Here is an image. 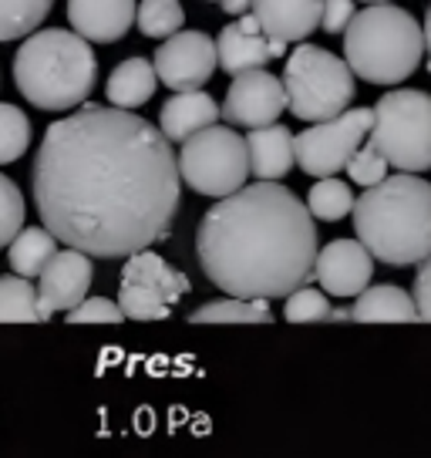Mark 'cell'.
Masks as SVG:
<instances>
[{"label":"cell","mask_w":431,"mask_h":458,"mask_svg":"<svg viewBox=\"0 0 431 458\" xmlns=\"http://www.w3.org/2000/svg\"><path fill=\"white\" fill-rule=\"evenodd\" d=\"M30 182L41 226L98 259L165 240L182 196L173 142L115 105H85L55 122Z\"/></svg>","instance_id":"6da1fadb"},{"label":"cell","mask_w":431,"mask_h":458,"mask_svg":"<svg viewBox=\"0 0 431 458\" xmlns=\"http://www.w3.org/2000/svg\"><path fill=\"white\" fill-rule=\"evenodd\" d=\"M317 250L307 202L276 179L223 196L196 233V257L209 284L243 301H280L310 284Z\"/></svg>","instance_id":"7a4b0ae2"},{"label":"cell","mask_w":431,"mask_h":458,"mask_svg":"<svg viewBox=\"0 0 431 458\" xmlns=\"http://www.w3.org/2000/svg\"><path fill=\"white\" fill-rule=\"evenodd\" d=\"M358 240L388 267H415L431 257V182L418 172L385 175L351 206Z\"/></svg>","instance_id":"3957f363"},{"label":"cell","mask_w":431,"mask_h":458,"mask_svg":"<svg viewBox=\"0 0 431 458\" xmlns=\"http://www.w3.org/2000/svg\"><path fill=\"white\" fill-rule=\"evenodd\" d=\"M17 91L41 112H68L95 91L98 61L91 41L61 28L30 30L14 55Z\"/></svg>","instance_id":"277c9868"},{"label":"cell","mask_w":431,"mask_h":458,"mask_svg":"<svg viewBox=\"0 0 431 458\" xmlns=\"http://www.w3.org/2000/svg\"><path fill=\"white\" fill-rule=\"evenodd\" d=\"M425 34L415 17L394 4H368L344 28L347 68L371 85H401L418 72Z\"/></svg>","instance_id":"5b68a950"},{"label":"cell","mask_w":431,"mask_h":458,"mask_svg":"<svg viewBox=\"0 0 431 458\" xmlns=\"http://www.w3.org/2000/svg\"><path fill=\"white\" fill-rule=\"evenodd\" d=\"M283 95H287V108L300 122H327L351 108L354 72L347 68L344 57L331 55L317 44H297V51L287 57Z\"/></svg>","instance_id":"8992f818"},{"label":"cell","mask_w":431,"mask_h":458,"mask_svg":"<svg viewBox=\"0 0 431 458\" xmlns=\"http://www.w3.org/2000/svg\"><path fill=\"white\" fill-rule=\"evenodd\" d=\"M371 145L401 172L431 169V95L404 88L381 95L368 131Z\"/></svg>","instance_id":"52a82bcc"},{"label":"cell","mask_w":431,"mask_h":458,"mask_svg":"<svg viewBox=\"0 0 431 458\" xmlns=\"http://www.w3.org/2000/svg\"><path fill=\"white\" fill-rule=\"evenodd\" d=\"M179 179L192 192L223 199L246 186L249 179V156H246V139L230 125H206L192 131L186 142H179Z\"/></svg>","instance_id":"ba28073f"},{"label":"cell","mask_w":431,"mask_h":458,"mask_svg":"<svg viewBox=\"0 0 431 458\" xmlns=\"http://www.w3.org/2000/svg\"><path fill=\"white\" fill-rule=\"evenodd\" d=\"M189 293V276L156 257L148 246L129 253L118 284V307L131 320H165Z\"/></svg>","instance_id":"9c48e42d"},{"label":"cell","mask_w":431,"mask_h":458,"mask_svg":"<svg viewBox=\"0 0 431 458\" xmlns=\"http://www.w3.org/2000/svg\"><path fill=\"white\" fill-rule=\"evenodd\" d=\"M374 122V108H351L327 118V122H314L307 131L293 139V162L300 165L307 175H337L347 165V158L354 156Z\"/></svg>","instance_id":"30bf717a"},{"label":"cell","mask_w":431,"mask_h":458,"mask_svg":"<svg viewBox=\"0 0 431 458\" xmlns=\"http://www.w3.org/2000/svg\"><path fill=\"white\" fill-rule=\"evenodd\" d=\"M156 78L173 91L202 88L216 74V41L202 30H175L156 51Z\"/></svg>","instance_id":"8fae6325"},{"label":"cell","mask_w":431,"mask_h":458,"mask_svg":"<svg viewBox=\"0 0 431 458\" xmlns=\"http://www.w3.org/2000/svg\"><path fill=\"white\" fill-rule=\"evenodd\" d=\"M287 112V95H283V81L276 74L253 68V72L232 74V85L226 91V101L219 108V118L230 125H243V129H259L280 122V114Z\"/></svg>","instance_id":"7c38bea8"},{"label":"cell","mask_w":431,"mask_h":458,"mask_svg":"<svg viewBox=\"0 0 431 458\" xmlns=\"http://www.w3.org/2000/svg\"><path fill=\"white\" fill-rule=\"evenodd\" d=\"M91 257L81 250H58L55 257L44 263V270L38 273V317L47 320L58 310H72L74 303H81L88 297L91 286Z\"/></svg>","instance_id":"4fadbf2b"},{"label":"cell","mask_w":431,"mask_h":458,"mask_svg":"<svg viewBox=\"0 0 431 458\" xmlns=\"http://www.w3.org/2000/svg\"><path fill=\"white\" fill-rule=\"evenodd\" d=\"M283 55H287V41L266 38L249 11L219 30V41H216V68H223L226 74L266 68L274 57Z\"/></svg>","instance_id":"5bb4252c"},{"label":"cell","mask_w":431,"mask_h":458,"mask_svg":"<svg viewBox=\"0 0 431 458\" xmlns=\"http://www.w3.org/2000/svg\"><path fill=\"white\" fill-rule=\"evenodd\" d=\"M374 276V257L360 240H334L314 257V280L331 297H358Z\"/></svg>","instance_id":"9a60e30c"},{"label":"cell","mask_w":431,"mask_h":458,"mask_svg":"<svg viewBox=\"0 0 431 458\" xmlns=\"http://www.w3.org/2000/svg\"><path fill=\"white\" fill-rule=\"evenodd\" d=\"M68 21L85 41L115 44L135 24V0H68Z\"/></svg>","instance_id":"2e32d148"},{"label":"cell","mask_w":431,"mask_h":458,"mask_svg":"<svg viewBox=\"0 0 431 458\" xmlns=\"http://www.w3.org/2000/svg\"><path fill=\"white\" fill-rule=\"evenodd\" d=\"M324 0H253L249 14L257 17L259 30L276 41H307L320 28Z\"/></svg>","instance_id":"e0dca14e"},{"label":"cell","mask_w":431,"mask_h":458,"mask_svg":"<svg viewBox=\"0 0 431 458\" xmlns=\"http://www.w3.org/2000/svg\"><path fill=\"white\" fill-rule=\"evenodd\" d=\"M213 122H219V105L202 88L175 91L173 98L162 105V112H158V131L169 142H186L192 131L206 129Z\"/></svg>","instance_id":"ac0fdd59"},{"label":"cell","mask_w":431,"mask_h":458,"mask_svg":"<svg viewBox=\"0 0 431 458\" xmlns=\"http://www.w3.org/2000/svg\"><path fill=\"white\" fill-rule=\"evenodd\" d=\"M246 156H249V175L257 179H283L293 162V135L287 125H259L246 135Z\"/></svg>","instance_id":"d6986e66"},{"label":"cell","mask_w":431,"mask_h":458,"mask_svg":"<svg viewBox=\"0 0 431 458\" xmlns=\"http://www.w3.org/2000/svg\"><path fill=\"white\" fill-rule=\"evenodd\" d=\"M351 320L358 324H415L418 310L415 301L394 284L364 286L358 293V303L351 310Z\"/></svg>","instance_id":"ffe728a7"},{"label":"cell","mask_w":431,"mask_h":458,"mask_svg":"<svg viewBox=\"0 0 431 458\" xmlns=\"http://www.w3.org/2000/svg\"><path fill=\"white\" fill-rule=\"evenodd\" d=\"M156 85H158V78H156L152 61L129 57V61H122L115 72H112L108 85H105V95H108V101H112L115 108L135 112V108H142L145 101H152Z\"/></svg>","instance_id":"44dd1931"},{"label":"cell","mask_w":431,"mask_h":458,"mask_svg":"<svg viewBox=\"0 0 431 458\" xmlns=\"http://www.w3.org/2000/svg\"><path fill=\"white\" fill-rule=\"evenodd\" d=\"M58 253V236L44 226L17 229V236L7 243V259H11V270L17 276H28L34 280L44 270V263Z\"/></svg>","instance_id":"7402d4cb"},{"label":"cell","mask_w":431,"mask_h":458,"mask_svg":"<svg viewBox=\"0 0 431 458\" xmlns=\"http://www.w3.org/2000/svg\"><path fill=\"white\" fill-rule=\"evenodd\" d=\"M189 324H274V314H270V301L263 297L257 301L230 297V301H216L192 310Z\"/></svg>","instance_id":"603a6c76"},{"label":"cell","mask_w":431,"mask_h":458,"mask_svg":"<svg viewBox=\"0 0 431 458\" xmlns=\"http://www.w3.org/2000/svg\"><path fill=\"white\" fill-rule=\"evenodd\" d=\"M38 290L28 276H0V324H38Z\"/></svg>","instance_id":"cb8c5ba5"},{"label":"cell","mask_w":431,"mask_h":458,"mask_svg":"<svg viewBox=\"0 0 431 458\" xmlns=\"http://www.w3.org/2000/svg\"><path fill=\"white\" fill-rule=\"evenodd\" d=\"M55 0H0V44L21 41L41 28Z\"/></svg>","instance_id":"d4e9b609"},{"label":"cell","mask_w":431,"mask_h":458,"mask_svg":"<svg viewBox=\"0 0 431 458\" xmlns=\"http://www.w3.org/2000/svg\"><path fill=\"white\" fill-rule=\"evenodd\" d=\"M351 206H354V192L344 179H334V175H324L320 182H314L310 196H307V209L314 219H324V223H337L351 216Z\"/></svg>","instance_id":"484cf974"},{"label":"cell","mask_w":431,"mask_h":458,"mask_svg":"<svg viewBox=\"0 0 431 458\" xmlns=\"http://www.w3.org/2000/svg\"><path fill=\"white\" fill-rule=\"evenodd\" d=\"M139 30L145 38H169L175 30H182V4L179 0H142V7L135 11Z\"/></svg>","instance_id":"4316f807"},{"label":"cell","mask_w":431,"mask_h":458,"mask_svg":"<svg viewBox=\"0 0 431 458\" xmlns=\"http://www.w3.org/2000/svg\"><path fill=\"white\" fill-rule=\"evenodd\" d=\"M30 145V122L28 114L14 108V105H4L0 101V165L17 162V158L28 152Z\"/></svg>","instance_id":"83f0119b"},{"label":"cell","mask_w":431,"mask_h":458,"mask_svg":"<svg viewBox=\"0 0 431 458\" xmlns=\"http://www.w3.org/2000/svg\"><path fill=\"white\" fill-rule=\"evenodd\" d=\"M290 324H320L331 314V303L324 297V290L317 286H297L287 293V307H283Z\"/></svg>","instance_id":"f1b7e54d"},{"label":"cell","mask_w":431,"mask_h":458,"mask_svg":"<svg viewBox=\"0 0 431 458\" xmlns=\"http://www.w3.org/2000/svg\"><path fill=\"white\" fill-rule=\"evenodd\" d=\"M24 216H28V206H24L21 189L14 186V179L0 175V250L14 240L17 229L24 226Z\"/></svg>","instance_id":"f546056e"},{"label":"cell","mask_w":431,"mask_h":458,"mask_svg":"<svg viewBox=\"0 0 431 458\" xmlns=\"http://www.w3.org/2000/svg\"><path fill=\"white\" fill-rule=\"evenodd\" d=\"M347 175H351V182H358V186H374V182H381L385 175H388V158L381 156L371 142L368 145H358L354 148V156L347 158Z\"/></svg>","instance_id":"4dcf8cb0"},{"label":"cell","mask_w":431,"mask_h":458,"mask_svg":"<svg viewBox=\"0 0 431 458\" xmlns=\"http://www.w3.org/2000/svg\"><path fill=\"white\" fill-rule=\"evenodd\" d=\"M64 314H68V324H122L125 320L122 307L108 297H85Z\"/></svg>","instance_id":"1f68e13d"},{"label":"cell","mask_w":431,"mask_h":458,"mask_svg":"<svg viewBox=\"0 0 431 458\" xmlns=\"http://www.w3.org/2000/svg\"><path fill=\"white\" fill-rule=\"evenodd\" d=\"M351 17H354V0H324L320 4V28L327 34H344Z\"/></svg>","instance_id":"d6a6232c"},{"label":"cell","mask_w":431,"mask_h":458,"mask_svg":"<svg viewBox=\"0 0 431 458\" xmlns=\"http://www.w3.org/2000/svg\"><path fill=\"white\" fill-rule=\"evenodd\" d=\"M415 310L418 320L431 324V257H425L418 263V276H415Z\"/></svg>","instance_id":"836d02e7"},{"label":"cell","mask_w":431,"mask_h":458,"mask_svg":"<svg viewBox=\"0 0 431 458\" xmlns=\"http://www.w3.org/2000/svg\"><path fill=\"white\" fill-rule=\"evenodd\" d=\"M249 4H253V0H219V7H223V14H246V11H249Z\"/></svg>","instance_id":"e575fe53"},{"label":"cell","mask_w":431,"mask_h":458,"mask_svg":"<svg viewBox=\"0 0 431 458\" xmlns=\"http://www.w3.org/2000/svg\"><path fill=\"white\" fill-rule=\"evenodd\" d=\"M421 34H425V51H431V7H428V17H425V28H421Z\"/></svg>","instance_id":"d590c367"},{"label":"cell","mask_w":431,"mask_h":458,"mask_svg":"<svg viewBox=\"0 0 431 458\" xmlns=\"http://www.w3.org/2000/svg\"><path fill=\"white\" fill-rule=\"evenodd\" d=\"M364 4H388V0H364Z\"/></svg>","instance_id":"8d00e7d4"},{"label":"cell","mask_w":431,"mask_h":458,"mask_svg":"<svg viewBox=\"0 0 431 458\" xmlns=\"http://www.w3.org/2000/svg\"><path fill=\"white\" fill-rule=\"evenodd\" d=\"M428 72H431V64H428Z\"/></svg>","instance_id":"74e56055"}]
</instances>
